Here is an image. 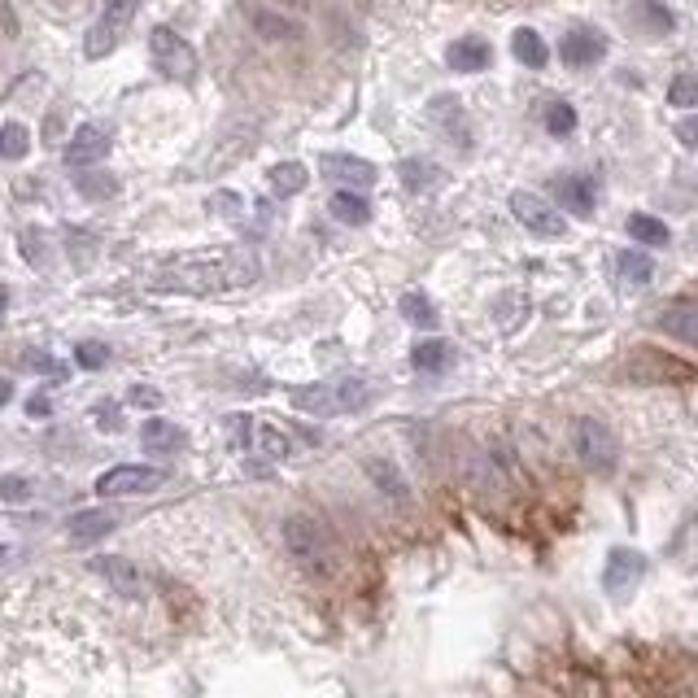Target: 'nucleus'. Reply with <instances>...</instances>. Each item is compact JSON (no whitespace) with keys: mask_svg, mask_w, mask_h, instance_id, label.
Returning a JSON list of instances; mask_svg holds the SVG:
<instances>
[{"mask_svg":"<svg viewBox=\"0 0 698 698\" xmlns=\"http://www.w3.org/2000/svg\"><path fill=\"white\" fill-rule=\"evenodd\" d=\"M397 175H402V184L411 192H428V188L445 184V171H441V166H432L428 158H406L402 166H397Z\"/></svg>","mask_w":698,"mask_h":698,"instance_id":"obj_26","label":"nucleus"},{"mask_svg":"<svg viewBox=\"0 0 698 698\" xmlns=\"http://www.w3.org/2000/svg\"><path fill=\"white\" fill-rule=\"evenodd\" d=\"M677 136H681L685 144H694V149H698V114H694V118H685V123L677 127Z\"/></svg>","mask_w":698,"mask_h":698,"instance_id":"obj_39","label":"nucleus"},{"mask_svg":"<svg viewBox=\"0 0 698 698\" xmlns=\"http://www.w3.org/2000/svg\"><path fill=\"white\" fill-rule=\"evenodd\" d=\"M541 123H546V131H550L555 140H568L572 131H576V110H572L568 101H550L546 114H541Z\"/></svg>","mask_w":698,"mask_h":698,"instance_id":"obj_31","label":"nucleus"},{"mask_svg":"<svg viewBox=\"0 0 698 698\" xmlns=\"http://www.w3.org/2000/svg\"><path fill=\"white\" fill-rule=\"evenodd\" d=\"M668 105H677V110H690L698 105V75H677L668 83Z\"/></svg>","mask_w":698,"mask_h":698,"instance_id":"obj_33","label":"nucleus"},{"mask_svg":"<svg viewBox=\"0 0 698 698\" xmlns=\"http://www.w3.org/2000/svg\"><path fill=\"white\" fill-rule=\"evenodd\" d=\"M284 546H288V555L297 559V568H302L310 581H336L341 568H345L341 546H336L332 528L323 524L319 515H306V511L288 515V520H284Z\"/></svg>","mask_w":698,"mask_h":698,"instance_id":"obj_2","label":"nucleus"},{"mask_svg":"<svg viewBox=\"0 0 698 698\" xmlns=\"http://www.w3.org/2000/svg\"><path fill=\"white\" fill-rule=\"evenodd\" d=\"M0 498L14 502V507H18V502H27L31 498V480L27 476H0Z\"/></svg>","mask_w":698,"mask_h":698,"instance_id":"obj_36","label":"nucleus"},{"mask_svg":"<svg viewBox=\"0 0 698 698\" xmlns=\"http://www.w3.org/2000/svg\"><path fill=\"white\" fill-rule=\"evenodd\" d=\"M258 280L254 254H219V258H184L158 271L162 293H232Z\"/></svg>","mask_w":698,"mask_h":698,"instance_id":"obj_1","label":"nucleus"},{"mask_svg":"<svg viewBox=\"0 0 698 698\" xmlns=\"http://www.w3.org/2000/svg\"><path fill=\"white\" fill-rule=\"evenodd\" d=\"M655 323H659V332H668V336H677V341L698 349V302H668L659 310Z\"/></svg>","mask_w":698,"mask_h":698,"instance_id":"obj_15","label":"nucleus"},{"mask_svg":"<svg viewBox=\"0 0 698 698\" xmlns=\"http://www.w3.org/2000/svg\"><path fill=\"white\" fill-rule=\"evenodd\" d=\"M319 171L328 175L332 184L354 188V192H363V188H371V184H376V179H380L376 162L354 158V153H323V158H319Z\"/></svg>","mask_w":698,"mask_h":698,"instance_id":"obj_11","label":"nucleus"},{"mask_svg":"<svg viewBox=\"0 0 698 698\" xmlns=\"http://www.w3.org/2000/svg\"><path fill=\"white\" fill-rule=\"evenodd\" d=\"M110 131H105L101 123H83L75 136H70L66 144V166H75V171H88V166L105 162V153H110Z\"/></svg>","mask_w":698,"mask_h":698,"instance_id":"obj_12","label":"nucleus"},{"mask_svg":"<svg viewBox=\"0 0 698 698\" xmlns=\"http://www.w3.org/2000/svg\"><path fill=\"white\" fill-rule=\"evenodd\" d=\"M9 397H14V384H9L5 376H0V406H5V402H9Z\"/></svg>","mask_w":698,"mask_h":698,"instance_id":"obj_42","label":"nucleus"},{"mask_svg":"<svg viewBox=\"0 0 698 698\" xmlns=\"http://www.w3.org/2000/svg\"><path fill=\"white\" fill-rule=\"evenodd\" d=\"M236 206H240V197H236V192H219V197L210 201V210H236Z\"/></svg>","mask_w":698,"mask_h":698,"instance_id":"obj_40","label":"nucleus"},{"mask_svg":"<svg viewBox=\"0 0 698 698\" xmlns=\"http://www.w3.org/2000/svg\"><path fill=\"white\" fill-rule=\"evenodd\" d=\"M445 66H450L454 75H476V70L493 66V48H489V40H480V35H463V40L445 44Z\"/></svg>","mask_w":698,"mask_h":698,"instance_id":"obj_14","label":"nucleus"},{"mask_svg":"<svg viewBox=\"0 0 698 698\" xmlns=\"http://www.w3.org/2000/svg\"><path fill=\"white\" fill-rule=\"evenodd\" d=\"M616 275L624 284L642 288L655 280V258L651 254H637V249H624V254H616Z\"/></svg>","mask_w":698,"mask_h":698,"instance_id":"obj_27","label":"nucleus"},{"mask_svg":"<svg viewBox=\"0 0 698 698\" xmlns=\"http://www.w3.org/2000/svg\"><path fill=\"white\" fill-rule=\"evenodd\" d=\"M633 27L651 40H664V35L677 31V18L664 0H633Z\"/></svg>","mask_w":698,"mask_h":698,"instance_id":"obj_18","label":"nucleus"},{"mask_svg":"<svg viewBox=\"0 0 698 698\" xmlns=\"http://www.w3.org/2000/svg\"><path fill=\"white\" fill-rule=\"evenodd\" d=\"M367 476L384 489V498H393V502H406V498H411V489H406V476L397 472L389 459H367Z\"/></svg>","mask_w":698,"mask_h":698,"instance_id":"obj_29","label":"nucleus"},{"mask_svg":"<svg viewBox=\"0 0 698 698\" xmlns=\"http://www.w3.org/2000/svg\"><path fill=\"white\" fill-rule=\"evenodd\" d=\"M149 57L166 79H175V83L197 79V53H192V44L171 27H158L149 35Z\"/></svg>","mask_w":698,"mask_h":698,"instance_id":"obj_6","label":"nucleus"},{"mask_svg":"<svg viewBox=\"0 0 698 698\" xmlns=\"http://www.w3.org/2000/svg\"><path fill=\"white\" fill-rule=\"evenodd\" d=\"M511 214L541 240H563V236H568V219H563L546 197H537V192H524V188L511 192Z\"/></svg>","mask_w":698,"mask_h":698,"instance_id":"obj_7","label":"nucleus"},{"mask_svg":"<svg viewBox=\"0 0 698 698\" xmlns=\"http://www.w3.org/2000/svg\"><path fill=\"white\" fill-rule=\"evenodd\" d=\"M397 310H402V319L411 323V328H437V306H432V297L424 288H406Z\"/></svg>","mask_w":698,"mask_h":698,"instance_id":"obj_25","label":"nucleus"},{"mask_svg":"<svg viewBox=\"0 0 698 698\" xmlns=\"http://www.w3.org/2000/svg\"><path fill=\"white\" fill-rule=\"evenodd\" d=\"M127 402H131V406H158V402H162V393H158V389H149V384H136V389L127 393Z\"/></svg>","mask_w":698,"mask_h":698,"instance_id":"obj_37","label":"nucleus"},{"mask_svg":"<svg viewBox=\"0 0 698 698\" xmlns=\"http://www.w3.org/2000/svg\"><path fill=\"white\" fill-rule=\"evenodd\" d=\"M646 576V555L633 546H616L607 555V568H603V589L611 598H629Z\"/></svg>","mask_w":698,"mask_h":698,"instance_id":"obj_10","label":"nucleus"},{"mask_svg":"<svg viewBox=\"0 0 698 698\" xmlns=\"http://www.w3.org/2000/svg\"><path fill=\"white\" fill-rule=\"evenodd\" d=\"M92 568L101 572L105 581H110L123 598H140V594H144V576H140V568H136L131 559H123V555H105V559H96Z\"/></svg>","mask_w":698,"mask_h":698,"instance_id":"obj_17","label":"nucleus"},{"mask_svg":"<svg viewBox=\"0 0 698 698\" xmlns=\"http://www.w3.org/2000/svg\"><path fill=\"white\" fill-rule=\"evenodd\" d=\"M559 57L568 70H594L598 62L607 57V35L598 27H589V22H581V27H568L559 40Z\"/></svg>","mask_w":698,"mask_h":698,"instance_id":"obj_9","label":"nucleus"},{"mask_svg":"<svg viewBox=\"0 0 698 698\" xmlns=\"http://www.w3.org/2000/svg\"><path fill=\"white\" fill-rule=\"evenodd\" d=\"M511 53H515V62L528 66V70H546V62H550V48H546V40H541L533 27H515L511 31Z\"/></svg>","mask_w":698,"mask_h":698,"instance_id":"obj_22","label":"nucleus"},{"mask_svg":"<svg viewBox=\"0 0 698 698\" xmlns=\"http://www.w3.org/2000/svg\"><path fill=\"white\" fill-rule=\"evenodd\" d=\"M310 184V171L302 162H275L267 171V188L275 192V197H297Z\"/></svg>","mask_w":698,"mask_h":698,"instance_id":"obj_24","label":"nucleus"},{"mask_svg":"<svg viewBox=\"0 0 698 698\" xmlns=\"http://www.w3.org/2000/svg\"><path fill=\"white\" fill-rule=\"evenodd\" d=\"M5 306H9V293H5V284H0V315H5Z\"/></svg>","mask_w":698,"mask_h":698,"instance_id":"obj_44","label":"nucleus"},{"mask_svg":"<svg viewBox=\"0 0 698 698\" xmlns=\"http://www.w3.org/2000/svg\"><path fill=\"white\" fill-rule=\"evenodd\" d=\"M550 192H555L559 206L576 214V219H589L598 206V188H594V179H585V175H555L550 179Z\"/></svg>","mask_w":698,"mask_h":698,"instance_id":"obj_13","label":"nucleus"},{"mask_svg":"<svg viewBox=\"0 0 698 698\" xmlns=\"http://www.w3.org/2000/svg\"><path fill=\"white\" fill-rule=\"evenodd\" d=\"M328 210H332V219L345 223V227H363V223H371L367 197H363V192H354V188H336L332 197H328Z\"/></svg>","mask_w":698,"mask_h":698,"instance_id":"obj_21","label":"nucleus"},{"mask_svg":"<svg viewBox=\"0 0 698 698\" xmlns=\"http://www.w3.org/2000/svg\"><path fill=\"white\" fill-rule=\"evenodd\" d=\"M371 397V384L367 380H336V384H302L293 389V406L306 415H349V411H363Z\"/></svg>","mask_w":698,"mask_h":698,"instance_id":"obj_3","label":"nucleus"},{"mask_svg":"<svg viewBox=\"0 0 698 698\" xmlns=\"http://www.w3.org/2000/svg\"><path fill=\"white\" fill-rule=\"evenodd\" d=\"M114 524H118V515H114V511L96 507V511H79V515H70L66 533H70V541H75V546H88V541H101L105 533H114Z\"/></svg>","mask_w":698,"mask_h":698,"instance_id":"obj_19","label":"nucleus"},{"mask_svg":"<svg viewBox=\"0 0 698 698\" xmlns=\"http://www.w3.org/2000/svg\"><path fill=\"white\" fill-rule=\"evenodd\" d=\"M75 363L83 371H101L105 363H110V345H105V341H79L75 345Z\"/></svg>","mask_w":698,"mask_h":698,"instance_id":"obj_34","label":"nucleus"},{"mask_svg":"<svg viewBox=\"0 0 698 698\" xmlns=\"http://www.w3.org/2000/svg\"><path fill=\"white\" fill-rule=\"evenodd\" d=\"M75 188H79V197H88V201H105V197L118 192V179L105 175V171H79Z\"/></svg>","mask_w":698,"mask_h":698,"instance_id":"obj_32","label":"nucleus"},{"mask_svg":"<svg viewBox=\"0 0 698 698\" xmlns=\"http://www.w3.org/2000/svg\"><path fill=\"white\" fill-rule=\"evenodd\" d=\"M27 153H31V131H27V123H18V118L0 123V158H5V162H22Z\"/></svg>","mask_w":698,"mask_h":698,"instance_id":"obj_30","label":"nucleus"},{"mask_svg":"<svg viewBox=\"0 0 698 698\" xmlns=\"http://www.w3.org/2000/svg\"><path fill=\"white\" fill-rule=\"evenodd\" d=\"M572 450H576V459L598 476H611L620 467V437L603 424V419H589V415L576 419L572 424Z\"/></svg>","mask_w":698,"mask_h":698,"instance_id":"obj_4","label":"nucleus"},{"mask_svg":"<svg viewBox=\"0 0 698 698\" xmlns=\"http://www.w3.org/2000/svg\"><path fill=\"white\" fill-rule=\"evenodd\" d=\"M411 367L424 371V376H441V371L454 367V345L450 341H419L411 349Z\"/></svg>","mask_w":698,"mask_h":698,"instance_id":"obj_23","label":"nucleus"},{"mask_svg":"<svg viewBox=\"0 0 698 698\" xmlns=\"http://www.w3.org/2000/svg\"><path fill=\"white\" fill-rule=\"evenodd\" d=\"M249 27H254L267 44H293V40H302V22L280 14V9H254V14H249Z\"/></svg>","mask_w":698,"mask_h":698,"instance_id":"obj_16","label":"nucleus"},{"mask_svg":"<svg viewBox=\"0 0 698 698\" xmlns=\"http://www.w3.org/2000/svg\"><path fill=\"white\" fill-rule=\"evenodd\" d=\"M162 472L158 467H140V463H123V467H110V472L96 476V493L101 498H140V493H153L162 485Z\"/></svg>","mask_w":698,"mask_h":698,"instance_id":"obj_8","label":"nucleus"},{"mask_svg":"<svg viewBox=\"0 0 698 698\" xmlns=\"http://www.w3.org/2000/svg\"><path fill=\"white\" fill-rule=\"evenodd\" d=\"M254 437H258V450H262V454H267V459H284V454H288V437H284V432H280V428H271V424H262V428L254 432Z\"/></svg>","mask_w":698,"mask_h":698,"instance_id":"obj_35","label":"nucleus"},{"mask_svg":"<svg viewBox=\"0 0 698 698\" xmlns=\"http://www.w3.org/2000/svg\"><path fill=\"white\" fill-rule=\"evenodd\" d=\"M140 445L149 454H175V450L188 445V437H184L179 424H171V419H149V424L140 428Z\"/></svg>","mask_w":698,"mask_h":698,"instance_id":"obj_20","label":"nucleus"},{"mask_svg":"<svg viewBox=\"0 0 698 698\" xmlns=\"http://www.w3.org/2000/svg\"><path fill=\"white\" fill-rule=\"evenodd\" d=\"M280 5H288V9H306L310 0H280Z\"/></svg>","mask_w":698,"mask_h":698,"instance_id":"obj_43","label":"nucleus"},{"mask_svg":"<svg viewBox=\"0 0 698 698\" xmlns=\"http://www.w3.org/2000/svg\"><path fill=\"white\" fill-rule=\"evenodd\" d=\"M0 31H5L9 40H14V35L22 31V27H18V14H14V5H9V0H0Z\"/></svg>","mask_w":698,"mask_h":698,"instance_id":"obj_38","label":"nucleus"},{"mask_svg":"<svg viewBox=\"0 0 698 698\" xmlns=\"http://www.w3.org/2000/svg\"><path fill=\"white\" fill-rule=\"evenodd\" d=\"M27 411H31V415H48V411H53V402H48V397H31Z\"/></svg>","mask_w":698,"mask_h":698,"instance_id":"obj_41","label":"nucleus"},{"mask_svg":"<svg viewBox=\"0 0 698 698\" xmlns=\"http://www.w3.org/2000/svg\"><path fill=\"white\" fill-rule=\"evenodd\" d=\"M629 236L637 240V245H651V249H664L672 232H668V223L664 219H655V214H629Z\"/></svg>","mask_w":698,"mask_h":698,"instance_id":"obj_28","label":"nucleus"},{"mask_svg":"<svg viewBox=\"0 0 698 698\" xmlns=\"http://www.w3.org/2000/svg\"><path fill=\"white\" fill-rule=\"evenodd\" d=\"M144 0H105L101 18L88 27V35H83V57L88 62H101V57H110L118 44H123V35L131 27V18L140 14Z\"/></svg>","mask_w":698,"mask_h":698,"instance_id":"obj_5","label":"nucleus"}]
</instances>
